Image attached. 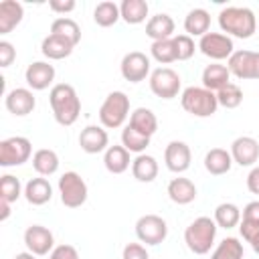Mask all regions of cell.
Segmentation results:
<instances>
[{
    "label": "cell",
    "instance_id": "1",
    "mask_svg": "<svg viewBox=\"0 0 259 259\" xmlns=\"http://www.w3.org/2000/svg\"><path fill=\"white\" fill-rule=\"evenodd\" d=\"M49 103H51V109H53V115H55V121L59 125H73L77 119H79V113H81V99L75 91L73 85L69 83H57L51 87V93H49Z\"/></svg>",
    "mask_w": 259,
    "mask_h": 259
},
{
    "label": "cell",
    "instance_id": "2",
    "mask_svg": "<svg viewBox=\"0 0 259 259\" xmlns=\"http://www.w3.org/2000/svg\"><path fill=\"white\" fill-rule=\"evenodd\" d=\"M219 26L227 36L251 38L257 30V16L247 6H227L219 12Z\"/></svg>",
    "mask_w": 259,
    "mask_h": 259
},
{
    "label": "cell",
    "instance_id": "3",
    "mask_svg": "<svg viewBox=\"0 0 259 259\" xmlns=\"http://www.w3.org/2000/svg\"><path fill=\"white\" fill-rule=\"evenodd\" d=\"M217 223L210 217L194 219L184 231V243L194 255H206L217 239Z\"/></svg>",
    "mask_w": 259,
    "mask_h": 259
},
{
    "label": "cell",
    "instance_id": "4",
    "mask_svg": "<svg viewBox=\"0 0 259 259\" xmlns=\"http://www.w3.org/2000/svg\"><path fill=\"white\" fill-rule=\"evenodd\" d=\"M180 105L186 113L194 115V117H210L212 113H217L219 101H217V93L204 89V87H186L180 93Z\"/></svg>",
    "mask_w": 259,
    "mask_h": 259
},
{
    "label": "cell",
    "instance_id": "5",
    "mask_svg": "<svg viewBox=\"0 0 259 259\" xmlns=\"http://www.w3.org/2000/svg\"><path fill=\"white\" fill-rule=\"evenodd\" d=\"M127 115H130V97L123 91H111L99 107V121L107 130L121 127Z\"/></svg>",
    "mask_w": 259,
    "mask_h": 259
},
{
    "label": "cell",
    "instance_id": "6",
    "mask_svg": "<svg viewBox=\"0 0 259 259\" xmlns=\"http://www.w3.org/2000/svg\"><path fill=\"white\" fill-rule=\"evenodd\" d=\"M59 194H61V202L67 208H79L81 204H85L89 194L87 182L81 178V174L69 170L59 178Z\"/></svg>",
    "mask_w": 259,
    "mask_h": 259
},
{
    "label": "cell",
    "instance_id": "7",
    "mask_svg": "<svg viewBox=\"0 0 259 259\" xmlns=\"http://www.w3.org/2000/svg\"><path fill=\"white\" fill-rule=\"evenodd\" d=\"M32 156V144L24 136H12L0 142V166H20Z\"/></svg>",
    "mask_w": 259,
    "mask_h": 259
},
{
    "label": "cell",
    "instance_id": "8",
    "mask_svg": "<svg viewBox=\"0 0 259 259\" xmlns=\"http://www.w3.org/2000/svg\"><path fill=\"white\" fill-rule=\"evenodd\" d=\"M180 75L170 67H158L150 73V89L160 99H174L180 93Z\"/></svg>",
    "mask_w": 259,
    "mask_h": 259
},
{
    "label": "cell",
    "instance_id": "9",
    "mask_svg": "<svg viewBox=\"0 0 259 259\" xmlns=\"http://www.w3.org/2000/svg\"><path fill=\"white\" fill-rule=\"evenodd\" d=\"M227 69L231 75L243 81L259 79V51H235L227 61Z\"/></svg>",
    "mask_w": 259,
    "mask_h": 259
},
{
    "label": "cell",
    "instance_id": "10",
    "mask_svg": "<svg viewBox=\"0 0 259 259\" xmlns=\"http://www.w3.org/2000/svg\"><path fill=\"white\" fill-rule=\"evenodd\" d=\"M136 237L146 245H160L168 237V225L158 214H144L136 223Z\"/></svg>",
    "mask_w": 259,
    "mask_h": 259
},
{
    "label": "cell",
    "instance_id": "11",
    "mask_svg": "<svg viewBox=\"0 0 259 259\" xmlns=\"http://www.w3.org/2000/svg\"><path fill=\"white\" fill-rule=\"evenodd\" d=\"M198 49L204 57L212 59V61H223L235 53V45H233V38L227 36L225 32H206L204 36H200L198 40Z\"/></svg>",
    "mask_w": 259,
    "mask_h": 259
},
{
    "label": "cell",
    "instance_id": "12",
    "mask_svg": "<svg viewBox=\"0 0 259 259\" xmlns=\"http://www.w3.org/2000/svg\"><path fill=\"white\" fill-rule=\"evenodd\" d=\"M119 71H121V77L125 81L140 83L150 75V59L140 51H132V53L123 55Z\"/></svg>",
    "mask_w": 259,
    "mask_h": 259
},
{
    "label": "cell",
    "instance_id": "13",
    "mask_svg": "<svg viewBox=\"0 0 259 259\" xmlns=\"http://www.w3.org/2000/svg\"><path fill=\"white\" fill-rule=\"evenodd\" d=\"M24 245L32 255H51V251L55 249V237L47 227L30 225L24 231Z\"/></svg>",
    "mask_w": 259,
    "mask_h": 259
},
{
    "label": "cell",
    "instance_id": "14",
    "mask_svg": "<svg viewBox=\"0 0 259 259\" xmlns=\"http://www.w3.org/2000/svg\"><path fill=\"white\" fill-rule=\"evenodd\" d=\"M190 160H192V152H190V148H188L186 142L172 140L166 146V150H164V164L174 174L186 172L190 168Z\"/></svg>",
    "mask_w": 259,
    "mask_h": 259
},
{
    "label": "cell",
    "instance_id": "15",
    "mask_svg": "<svg viewBox=\"0 0 259 259\" xmlns=\"http://www.w3.org/2000/svg\"><path fill=\"white\" fill-rule=\"evenodd\" d=\"M4 105H6V109H8L12 115L22 117V115H28V113L34 111V107H36V97H34L32 89H28V87H16V89H12V91L6 93Z\"/></svg>",
    "mask_w": 259,
    "mask_h": 259
},
{
    "label": "cell",
    "instance_id": "16",
    "mask_svg": "<svg viewBox=\"0 0 259 259\" xmlns=\"http://www.w3.org/2000/svg\"><path fill=\"white\" fill-rule=\"evenodd\" d=\"M24 81L32 91H42L55 81V67L47 61H34L24 71Z\"/></svg>",
    "mask_w": 259,
    "mask_h": 259
},
{
    "label": "cell",
    "instance_id": "17",
    "mask_svg": "<svg viewBox=\"0 0 259 259\" xmlns=\"http://www.w3.org/2000/svg\"><path fill=\"white\" fill-rule=\"evenodd\" d=\"M231 158L239 166H253L259 160V142L251 136H241L231 144Z\"/></svg>",
    "mask_w": 259,
    "mask_h": 259
},
{
    "label": "cell",
    "instance_id": "18",
    "mask_svg": "<svg viewBox=\"0 0 259 259\" xmlns=\"http://www.w3.org/2000/svg\"><path fill=\"white\" fill-rule=\"evenodd\" d=\"M79 146L87 154H99L109 148V136L103 125H87L79 134Z\"/></svg>",
    "mask_w": 259,
    "mask_h": 259
},
{
    "label": "cell",
    "instance_id": "19",
    "mask_svg": "<svg viewBox=\"0 0 259 259\" xmlns=\"http://www.w3.org/2000/svg\"><path fill=\"white\" fill-rule=\"evenodd\" d=\"M24 198H26L28 204H32V206L47 204V202L53 198V186H51V182H49L45 176L30 178V180L24 184Z\"/></svg>",
    "mask_w": 259,
    "mask_h": 259
},
{
    "label": "cell",
    "instance_id": "20",
    "mask_svg": "<svg viewBox=\"0 0 259 259\" xmlns=\"http://www.w3.org/2000/svg\"><path fill=\"white\" fill-rule=\"evenodd\" d=\"M166 192H168L170 200L176 202V204H190L196 198V186H194V182L190 178H184V176L172 178L168 182Z\"/></svg>",
    "mask_w": 259,
    "mask_h": 259
},
{
    "label": "cell",
    "instance_id": "21",
    "mask_svg": "<svg viewBox=\"0 0 259 259\" xmlns=\"http://www.w3.org/2000/svg\"><path fill=\"white\" fill-rule=\"evenodd\" d=\"M239 233L247 243H251L257 237V233H259V200H251L245 204V208L241 212Z\"/></svg>",
    "mask_w": 259,
    "mask_h": 259
},
{
    "label": "cell",
    "instance_id": "22",
    "mask_svg": "<svg viewBox=\"0 0 259 259\" xmlns=\"http://www.w3.org/2000/svg\"><path fill=\"white\" fill-rule=\"evenodd\" d=\"M24 8L16 0H2L0 2V34H8L22 22Z\"/></svg>",
    "mask_w": 259,
    "mask_h": 259
},
{
    "label": "cell",
    "instance_id": "23",
    "mask_svg": "<svg viewBox=\"0 0 259 259\" xmlns=\"http://www.w3.org/2000/svg\"><path fill=\"white\" fill-rule=\"evenodd\" d=\"M229 83H231V71L227 69V65L210 63L204 67V71H202V87L204 89L217 93L219 89H223Z\"/></svg>",
    "mask_w": 259,
    "mask_h": 259
},
{
    "label": "cell",
    "instance_id": "24",
    "mask_svg": "<svg viewBox=\"0 0 259 259\" xmlns=\"http://www.w3.org/2000/svg\"><path fill=\"white\" fill-rule=\"evenodd\" d=\"M73 49H75L73 42H69L67 38L57 36V34H49L40 42V53L51 61H61V59L69 57L73 53Z\"/></svg>",
    "mask_w": 259,
    "mask_h": 259
},
{
    "label": "cell",
    "instance_id": "25",
    "mask_svg": "<svg viewBox=\"0 0 259 259\" xmlns=\"http://www.w3.org/2000/svg\"><path fill=\"white\" fill-rule=\"evenodd\" d=\"M146 34L156 42V40H166V38H172L174 34V20L170 14L166 12H160L156 16H152L148 22H146Z\"/></svg>",
    "mask_w": 259,
    "mask_h": 259
},
{
    "label": "cell",
    "instance_id": "26",
    "mask_svg": "<svg viewBox=\"0 0 259 259\" xmlns=\"http://www.w3.org/2000/svg\"><path fill=\"white\" fill-rule=\"evenodd\" d=\"M231 166H233V158H231V152H227L225 148H212L204 156V168L212 176L227 174L231 170Z\"/></svg>",
    "mask_w": 259,
    "mask_h": 259
},
{
    "label": "cell",
    "instance_id": "27",
    "mask_svg": "<svg viewBox=\"0 0 259 259\" xmlns=\"http://www.w3.org/2000/svg\"><path fill=\"white\" fill-rule=\"evenodd\" d=\"M130 154L132 152H127L123 146H109L103 154V164H105L107 172L123 174L130 168V164L134 162V160H130Z\"/></svg>",
    "mask_w": 259,
    "mask_h": 259
},
{
    "label": "cell",
    "instance_id": "28",
    "mask_svg": "<svg viewBox=\"0 0 259 259\" xmlns=\"http://www.w3.org/2000/svg\"><path fill=\"white\" fill-rule=\"evenodd\" d=\"M32 168L38 176H53L59 170V156L51 148H40L32 154Z\"/></svg>",
    "mask_w": 259,
    "mask_h": 259
},
{
    "label": "cell",
    "instance_id": "29",
    "mask_svg": "<svg viewBox=\"0 0 259 259\" xmlns=\"http://www.w3.org/2000/svg\"><path fill=\"white\" fill-rule=\"evenodd\" d=\"M132 174L140 182H152L158 176V162L150 154H138L132 162Z\"/></svg>",
    "mask_w": 259,
    "mask_h": 259
},
{
    "label": "cell",
    "instance_id": "30",
    "mask_svg": "<svg viewBox=\"0 0 259 259\" xmlns=\"http://www.w3.org/2000/svg\"><path fill=\"white\" fill-rule=\"evenodd\" d=\"M210 28V14L204 8H194L184 18V30L188 36H204Z\"/></svg>",
    "mask_w": 259,
    "mask_h": 259
},
{
    "label": "cell",
    "instance_id": "31",
    "mask_svg": "<svg viewBox=\"0 0 259 259\" xmlns=\"http://www.w3.org/2000/svg\"><path fill=\"white\" fill-rule=\"evenodd\" d=\"M130 125H132L134 130H138L140 134L152 138V136L156 134V130H158V119H156V115H154L152 109H148V107H138V109H134L132 115H130Z\"/></svg>",
    "mask_w": 259,
    "mask_h": 259
},
{
    "label": "cell",
    "instance_id": "32",
    "mask_svg": "<svg viewBox=\"0 0 259 259\" xmlns=\"http://www.w3.org/2000/svg\"><path fill=\"white\" fill-rule=\"evenodd\" d=\"M148 2L146 0H123L119 4V12H121V18L127 22V24H140L146 20L148 16Z\"/></svg>",
    "mask_w": 259,
    "mask_h": 259
},
{
    "label": "cell",
    "instance_id": "33",
    "mask_svg": "<svg viewBox=\"0 0 259 259\" xmlns=\"http://www.w3.org/2000/svg\"><path fill=\"white\" fill-rule=\"evenodd\" d=\"M214 223L221 229H233L241 223V208L233 202H221L214 208Z\"/></svg>",
    "mask_w": 259,
    "mask_h": 259
},
{
    "label": "cell",
    "instance_id": "34",
    "mask_svg": "<svg viewBox=\"0 0 259 259\" xmlns=\"http://www.w3.org/2000/svg\"><path fill=\"white\" fill-rule=\"evenodd\" d=\"M51 34H57V36H63L67 38L69 42L77 45L81 40V28L79 24L69 18V16H61V18H55L53 24H51Z\"/></svg>",
    "mask_w": 259,
    "mask_h": 259
},
{
    "label": "cell",
    "instance_id": "35",
    "mask_svg": "<svg viewBox=\"0 0 259 259\" xmlns=\"http://www.w3.org/2000/svg\"><path fill=\"white\" fill-rule=\"evenodd\" d=\"M121 18V12H119V6L111 0H105V2H99L93 10V20L95 24L107 28V26H113L117 20Z\"/></svg>",
    "mask_w": 259,
    "mask_h": 259
},
{
    "label": "cell",
    "instance_id": "36",
    "mask_svg": "<svg viewBox=\"0 0 259 259\" xmlns=\"http://www.w3.org/2000/svg\"><path fill=\"white\" fill-rule=\"evenodd\" d=\"M121 146H123L127 152H132V154H144L146 148L150 146V138L144 136V134H140L138 130H134V127L127 123V125L121 130Z\"/></svg>",
    "mask_w": 259,
    "mask_h": 259
},
{
    "label": "cell",
    "instance_id": "37",
    "mask_svg": "<svg viewBox=\"0 0 259 259\" xmlns=\"http://www.w3.org/2000/svg\"><path fill=\"white\" fill-rule=\"evenodd\" d=\"M210 259H243V243L237 237H225L212 251Z\"/></svg>",
    "mask_w": 259,
    "mask_h": 259
},
{
    "label": "cell",
    "instance_id": "38",
    "mask_svg": "<svg viewBox=\"0 0 259 259\" xmlns=\"http://www.w3.org/2000/svg\"><path fill=\"white\" fill-rule=\"evenodd\" d=\"M217 101L225 109H235L243 101V91H241V87L237 83H229V85H225L223 89L217 91Z\"/></svg>",
    "mask_w": 259,
    "mask_h": 259
},
{
    "label": "cell",
    "instance_id": "39",
    "mask_svg": "<svg viewBox=\"0 0 259 259\" xmlns=\"http://www.w3.org/2000/svg\"><path fill=\"white\" fill-rule=\"evenodd\" d=\"M150 53H152V57H154L160 65H168V63H174V61H176V49H174V40H172V38L152 42Z\"/></svg>",
    "mask_w": 259,
    "mask_h": 259
},
{
    "label": "cell",
    "instance_id": "40",
    "mask_svg": "<svg viewBox=\"0 0 259 259\" xmlns=\"http://www.w3.org/2000/svg\"><path fill=\"white\" fill-rule=\"evenodd\" d=\"M20 194H24L22 186H20V180L12 174H4L0 178V198L2 200H8L10 204L16 202L20 198Z\"/></svg>",
    "mask_w": 259,
    "mask_h": 259
},
{
    "label": "cell",
    "instance_id": "41",
    "mask_svg": "<svg viewBox=\"0 0 259 259\" xmlns=\"http://www.w3.org/2000/svg\"><path fill=\"white\" fill-rule=\"evenodd\" d=\"M172 40H174V49H176V61H188L194 55L196 45H194L192 36L176 34V36H172Z\"/></svg>",
    "mask_w": 259,
    "mask_h": 259
},
{
    "label": "cell",
    "instance_id": "42",
    "mask_svg": "<svg viewBox=\"0 0 259 259\" xmlns=\"http://www.w3.org/2000/svg\"><path fill=\"white\" fill-rule=\"evenodd\" d=\"M121 259H150V255L142 243H127L121 251Z\"/></svg>",
    "mask_w": 259,
    "mask_h": 259
},
{
    "label": "cell",
    "instance_id": "43",
    "mask_svg": "<svg viewBox=\"0 0 259 259\" xmlns=\"http://www.w3.org/2000/svg\"><path fill=\"white\" fill-rule=\"evenodd\" d=\"M49 259H79V253H77V249H75L73 245L63 243V245H57V247L51 251Z\"/></svg>",
    "mask_w": 259,
    "mask_h": 259
},
{
    "label": "cell",
    "instance_id": "44",
    "mask_svg": "<svg viewBox=\"0 0 259 259\" xmlns=\"http://www.w3.org/2000/svg\"><path fill=\"white\" fill-rule=\"evenodd\" d=\"M16 59V49L8 40H0V67H10Z\"/></svg>",
    "mask_w": 259,
    "mask_h": 259
},
{
    "label": "cell",
    "instance_id": "45",
    "mask_svg": "<svg viewBox=\"0 0 259 259\" xmlns=\"http://www.w3.org/2000/svg\"><path fill=\"white\" fill-rule=\"evenodd\" d=\"M75 6H77L75 0H51L49 2V8L57 14H67V12L75 10Z\"/></svg>",
    "mask_w": 259,
    "mask_h": 259
},
{
    "label": "cell",
    "instance_id": "46",
    "mask_svg": "<svg viewBox=\"0 0 259 259\" xmlns=\"http://www.w3.org/2000/svg\"><path fill=\"white\" fill-rule=\"evenodd\" d=\"M247 188L251 194H259V166H253L247 174Z\"/></svg>",
    "mask_w": 259,
    "mask_h": 259
},
{
    "label": "cell",
    "instance_id": "47",
    "mask_svg": "<svg viewBox=\"0 0 259 259\" xmlns=\"http://www.w3.org/2000/svg\"><path fill=\"white\" fill-rule=\"evenodd\" d=\"M10 217V202L0 198V221H6Z\"/></svg>",
    "mask_w": 259,
    "mask_h": 259
},
{
    "label": "cell",
    "instance_id": "48",
    "mask_svg": "<svg viewBox=\"0 0 259 259\" xmlns=\"http://www.w3.org/2000/svg\"><path fill=\"white\" fill-rule=\"evenodd\" d=\"M12 259H36V255H32L30 251H24V253H16Z\"/></svg>",
    "mask_w": 259,
    "mask_h": 259
},
{
    "label": "cell",
    "instance_id": "49",
    "mask_svg": "<svg viewBox=\"0 0 259 259\" xmlns=\"http://www.w3.org/2000/svg\"><path fill=\"white\" fill-rule=\"evenodd\" d=\"M249 245H251V249H253V251L259 255V233H257V237H255V239H253Z\"/></svg>",
    "mask_w": 259,
    "mask_h": 259
}]
</instances>
